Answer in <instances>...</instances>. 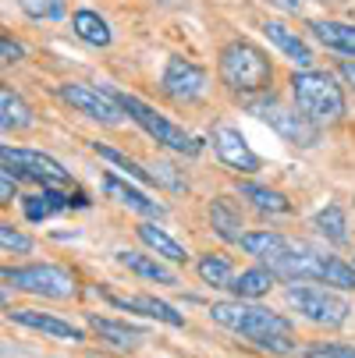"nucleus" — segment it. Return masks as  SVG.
<instances>
[{
	"mask_svg": "<svg viewBox=\"0 0 355 358\" xmlns=\"http://www.w3.org/2000/svg\"><path fill=\"white\" fill-rule=\"evenodd\" d=\"M214 323L249 337L256 348L270 351V355H291L295 351V337H291V320H284L281 313L267 309V305H252V301H214L210 305Z\"/></svg>",
	"mask_w": 355,
	"mask_h": 358,
	"instance_id": "obj_1",
	"label": "nucleus"
},
{
	"mask_svg": "<svg viewBox=\"0 0 355 358\" xmlns=\"http://www.w3.org/2000/svg\"><path fill=\"white\" fill-rule=\"evenodd\" d=\"M274 277L288 280V284H330V287H344L351 291L355 287V266L341 263L337 255H323V252H313L306 245H295L277 255L270 263Z\"/></svg>",
	"mask_w": 355,
	"mask_h": 358,
	"instance_id": "obj_2",
	"label": "nucleus"
},
{
	"mask_svg": "<svg viewBox=\"0 0 355 358\" xmlns=\"http://www.w3.org/2000/svg\"><path fill=\"white\" fill-rule=\"evenodd\" d=\"M217 71H221V82L238 96H263L274 85L270 57L249 39H231L228 46H221Z\"/></svg>",
	"mask_w": 355,
	"mask_h": 358,
	"instance_id": "obj_3",
	"label": "nucleus"
},
{
	"mask_svg": "<svg viewBox=\"0 0 355 358\" xmlns=\"http://www.w3.org/2000/svg\"><path fill=\"white\" fill-rule=\"evenodd\" d=\"M288 85H291L295 110H302L316 128L337 124L344 117V92H341V85L334 82L330 71L302 68V71H291Z\"/></svg>",
	"mask_w": 355,
	"mask_h": 358,
	"instance_id": "obj_4",
	"label": "nucleus"
},
{
	"mask_svg": "<svg viewBox=\"0 0 355 358\" xmlns=\"http://www.w3.org/2000/svg\"><path fill=\"white\" fill-rule=\"evenodd\" d=\"M111 96L118 99V107L149 135V138H157L160 145H167L171 152H181V157H199L202 152V142L195 138V135H188L185 128H178L174 121H167L164 114H157L149 103H142L139 96H132V92H121V89H111Z\"/></svg>",
	"mask_w": 355,
	"mask_h": 358,
	"instance_id": "obj_5",
	"label": "nucleus"
},
{
	"mask_svg": "<svg viewBox=\"0 0 355 358\" xmlns=\"http://www.w3.org/2000/svg\"><path fill=\"white\" fill-rule=\"evenodd\" d=\"M284 301L291 305L302 320H309L316 327H327V330L344 327L348 316H351L348 298H341L337 291L320 287V284H288L284 287Z\"/></svg>",
	"mask_w": 355,
	"mask_h": 358,
	"instance_id": "obj_6",
	"label": "nucleus"
},
{
	"mask_svg": "<svg viewBox=\"0 0 355 358\" xmlns=\"http://www.w3.org/2000/svg\"><path fill=\"white\" fill-rule=\"evenodd\" d=\"M249 114L260 117L263 124H270V131H277L288 145H298V149H313L320 142V128L302 114V110H291V107H281L277 99L263 96V99H249Z\"/></svg>",
	"mask_w": 355,
	"mask_h": 358,
	"instance_id": "obj_7",
	"label": "nucleus"
},
{
	"mask_svg": "<svg viewBox=\"0 0 355 358\" xmlns=\"http://www.w3.org/2000/svg\"><path fill=\"white\" fill-rule=\"evenodd\" d=\"M4 280L29 291V294H43V298H75V277L71 270L57 266V263H32V266H8Z\"/></svg>",
	"mask_w": 355,
	"mask_h": 358,
	"instance_id": "obj_8",
	"label": "nucleus"
},
{
	"mask_svg": "<svg viewBox=\"0 0 355 358\" xmlns=\"http://www.w3.org/2000/svg\"><path fill=\"white\" fill-rule=\"evenodd\" d=\"M0 160H4V171H11L15 178H32L43 188H57V185L71 181V174L54 157H46V152H39V149H11V145H4L0 149Z\"/></svg>",
	"mask_w": 355,
	"mask_h": 358,
	"instance_id": "obj_9",
	"label": "nucleus"
},
{
	"mask_svg": "<svg viewBox=\"0 0 355 358\" xmlns=\"http://www.w3.org/2000/svg\"><path fill=\"white\" fill-rule=\"evenodd\" d=\"M57 96L64 103L99 124H121L125 110L118 107V99L111 96V89H96V85H85V82H64L57 85Z\"/></svg>",
	"mask_w": 355,
	"mask_h": 358,
	"instance_id": "obj_10",
	"label": "nucleus"
},
{
	"mask_svg": "<svg viewBox=\"0 0 355 358\" xmlns=\"http://www.w3.org/2000/svg\"><path fill=\"white\" fill-rule=\"evenodd\" d=\"M160 89L171 99H178V103H195V99H202L210 92V75L185 57H167L164 75H160Z\"/></svg>",
	"mask_w": 355,
	"mask_h": 358,
	"instance_id": "obj_11",
	"label": "nucleus"
},
{
	"mask_svg": "<svg viewBox=\"0 0 355 358\" xmlns=\"http://www.w3.org/2000/svg\"><path fill=\"white\" fill-rule=\"evenodd\" d=\"M210 142H214V152H217V160L238 174H256L260 171V157L252 152V145L245 142V135L231 124H214L210 131Z\"/></svg>",
	"mask_w": 355,
	"mask_h": 358,
	"instance_id": "obj_12",
	"label": "nucleus"
},
{
	"mask_svg": "<svg viewBox=\"0 0 355 358\" xmlns=\"http://www.w3.org/2000/svg\"><path fill=\"white\" fill-rule=\"evenodd\" d=\"M68 206H89V202H85V195H78V192H75V195H64V192H57V188H43V192L22 195V213H25V220H32V224L54 217V213H61V210H68Z\"/></svg>",
	"mask_w": 355,
	"mask_h": 358,
	"instance_id": "obj_13",
	"label": "nucleus"
},
{
	"mask_svg": "<svg viewBox=\"0 0 355 358\" xmlns=\"http://www.w3.org/2000/svg\"><path fill=\"white\" fill-rule=\"evenodd\" d=\"M263 36L281 50L288 61H295L298 68H309V64H313V46L302 39L291 25H284L281 18H267V22H263Z\"/></svg>",
	"mask_w": 355,
	"mask_h": 358,
	"instance_id": "obj_14",
	"label": "nucleus"
},
{
	"mask_svg": "<svg viewBox=\"0 0 355 358\" xmlns=\"http://www.w3.org/2000/svg\"><path fill=\"white\" fill-rule=\"evenodd\" d=\"M8 316H11V323H18V327H29V330H39V334H50V337H61V341H71V344L85 341V330H82V327L64 323V320L50 316V313H36V309H11Z\"/></svg>",
	"mask_w": 355,
	"mask_h": 358,
	"instance_id": "obj_15",
	"label": "nucleus"
},
{
	"mask_svg": "<svg viewBox=\"0 0 355 358\" xmlns=\"http://www.w3.org/2000/svg\"><path fill=\"white\" fill-rule=\"evenodd\" d=\"M306 29L316 43H323L327 50H334V54L355 57V25L330 22V18H313V22H306Z\"/></svg>",
	"mask_w": 355,
	"mask_h": 358,
	"instance_id": "obj_16",
	"label": "nucleus"
},
{
	"mask_svg": "<svg viewBox=\"0 0 355 358\" xmlns=\"http://www.w3.org/2000/svg\"><path fill=\"white\" fill-rule=\"evenodd\" d=\"M107 301H111V305H118V309L142 313V316H149V320H160V323H167V327H185V316H181V313H174L167 301H160V298H153V294L121 298V294H111V291H107Z\"/></svg>",
	"mask_w": 355,
	"mask_h": 358,
	"instance_id": "obj_17",
	"label": "nucleus"
},
{
	"mask_svg": "<svg viewBox=\"0 0 355 358\" xmlns=\"http://www.w3.org/2000/svg\"><path fill=\"white\" fill-rule=\"evenodd\" d=\"M89 330L99 334V341L111 344V348H139L146 341V330L142 327H132V323H118V320H107V316H89Z\"/></svg>",
	"mask_w": 355,
	"mask_h": 358,
	"instance_id": "obj_18",
	"label": "nucleus"
},
{
	"mask_svg": "<svg viewBox=\"0 0 355 358\" xmlns=\"http://www.w3.org/2000/svg\"><path fill=\"white\" fill-rule=\"evenodd\" d=\"M104 192H107L111 199H118L121 206L135 210V213H146V217H164V206H160L157 199L142 195V192H139V188H132L128 181H118L114 174H107V178H104Z\"/></svg>",
	"mask_w": 355,
	"mask_h": 358,
	"instance_id": "obj_19",
	"label": "nucleus"
},
{
	"mask_svg": "<svg viewBox=\"0 0 355 358\" xmlns=\"http://www.w3.org/2000/svg\"><path fill=\"white\" fill-rule=\"evenodd\" d=\"M135 234H139V241L146 245V248H153L160 259H167V263H188V252H185V245L181 241H174L164 227H157V224H139L135 227Z\"/></svg>",
	"mask_w": 355,
	"mask_h": 358,
	"instance_id": "obj_20",
	"label": "nucleus"
},
{
	"mask_svg": "<svg viewBox=\"0 0 355 358\" xmlns=\"http://www.w3.org/2000/svg\"><path fill=\"white\" fill-rule=\"evenodd\" d=\"M71 32H75L82 43H89V46H111V43H114L111 22H107L104 15L89 11V8H82V11L71 15Z\"/></svg>",
	"mask_w": 355,
	"mask_h": 358,
	"instance_id": "obj_21",
	"label": "nucleus"
},
{
	"mask_svg": "<svg viewBox=\"0 0 355 358\" xmlns=\"http://www.w3.org/2000/svg\"><path fill=\"white\" fill-rule=\"evenodd\" d=\"M274 280H277V277H274L270 266H249V270L235 273V280H231L228 291H235V298H242V301H252V298L270 294Z\"/></svg>",
	"mask_w": 355,
	"mask_h": 358,
	"instance_id": "obj_22",
	"label": "nucleus"
},
{
	"mask_svg": "<svg viewBox=\"0 0 355 358\" xmlns=\"http://www.w3.org/2000/svg\"><path fill=\"white\" fill-rule=\"evenodd\" d=\"M242 248L252 255V259H260V263H274L277 255H284L288 248H291V241L284 238V234H274V231H249L245 238H242Z\"/></svg>",
	"mask_w": 355,
	"mask_h": 358,
	"instance_id": "obj_23",
	"label": "nucleus"
},
{
	"mask_svg": "<svg viewBox=\"0 0 355 358\" xmlns=\"http://www.w3.org/2000/svg\"><path fill=\"white\" fill-rule=\"evenodd\" d=\"M118 263L128 266V270H132L135 277H142V280H153V284H164V287H174V284H178V277H174L164 263L149 259V255H139V252H118Z\"/></svg>",
	"mask_w": 355,
	"mask_h": 358,
	"instance_id": "obj_24",
	"label": "nucleus"
},
{
	"mask_svg": "<svg viewBox=\"0 0 355 358\" xmlns=\"http://www.w3.org/2000/svg\"><path fill=\"white\" fill-rule=\"evenodd\" d=\"M0 124H4V131H22V128H32L36 117L29 110V103L15 92V89H0Z\"/></svg>",
	"mask_w": 355,
	"mask_h": 358,
	"instance_id": "obj_25",
	"label": "nucleus"
},
{
	"mask_svg": "<svg viewBox=\"0 0 355 358\" xmlns=\"http://www.w3.org/2000/svg\"><path fill=\"white\" fill-rule=\"evenodd\" d=\"M238 195L249 202V206H256L260 213H288L291 210V202L281 192H274L267 185H256V181H238Z\"/></svg>",
	"mask_w": 355,
	"mask_h": 358,
	"instance_id": "obj_26",
	"label": "nucleus"
},
{
	"mask_svg": "<svg viewBox=\"0 0 355 358\" xmlns=\"http://www.w3.org/2000/svg\"><path fill=\"white\" fill-rule=\"evenodd\" d=\"M210 224H214L217 238L242 245V238H245V234H242V217H238V210L231 206V199H214V202H210Z\"/></svg>",
	"mask_w": 355,
	"mask_h": 358,
	"instance_id": "obj_27",
	"label": "nucleus"
},
{
	"mask_svg": "<svg viewBox=\"0 0 355 358\" xmlns=\"http://www.w3.org/2000/svg\"><path fill=\"white\" fill-rule=\"evenodd\" d=\"M195 270H199L202 284H210V287H231V280H235V266H231L228 255H221V252L202 255V259L195 263Z\"/></svg>",
	"mask_w": 355,
	"mask_h": 358,
	"instance_id": "obj_28",
	"label": "nucleus"
},
{
	"mask_svg": "<svg viewBox=\"0 0 355 358\" xmlns=\"http://www.w3.org/2000/svg\"><path fill=\"white\" fill-rule=\"evenodd\" d=\"M313 227H316L327 241H334V245H344V241H348V217H344L341 206L320 210V213L313 217Z\"/></svg>",
	"mask_w": 355,
	"mask_h": 358,
	"instance_id": "obj_29",
	"label": "nucleus"
},
{
	"mask_svg": "<svg viewBox=\"0 0 355 358\" xmlns=\"http://www.w3.org/2000/svg\"><path fill=\"white\" fill-rule=\"evenodd\" d=\"M92 152H96V157H104L107 164H114L125 178H132V181H142V185H153V174H146L135 160H128L125 157V152H118L114 145H107V142H92Z\"/></svg>",
	"mask_w": 355,
	"mask_h": 358,
	"instance_id": "obj_30",
	"label": "nucleus"
},
{
	"mask_svg": "<svg viewBox=\"0 0 355 358\" xmlns=\"http://www.w3.org/2000/svg\"><path fill=\"white\" fill-rule=\"evenodd\" d=\"M22 15H29L32 22H61L68 15L64 0H18Z\"/></svg>",
	"mask_w": 355,
	"mask_h": 358,
	"instance_id": "obj_31",
	"label": "nucleus"
},
{
	"mask_svg": "<svg viewBox=\"0 0 355 358\" xmlns=\"http://www.w3.org/2000/svg\"><path fill=\"white\" fill-rule=\"evenodd\" d=\"M149 171H153V185H164V188H171V192H185V188H188V181L178 174L174 164H153Z\"/></svg>",
	"mask_w": 355,
	"mask_h": 358,
	"instance_id": "obj_32",
	"label": "nucleus"
},
{
	"mask_svg": "<svg viewBox=\"0 0 355 358\" xmlns=\"http://www.w3.org/2000/svg\"><path fill=\"white\" fill-rule=\"evenodd\" d=\"M0 245H4V252H32V238L15 231V224H0Z\"/></svg>",
	"mask_w": 355,
	"mask_h": 358,
	"instance_id": "obj_33",
	"label": "nucleus"
},
{
	"mask_svg": "<svg viewBox=\"0 0 355 358\" xmlns=\"http://www.w3.org/2000/svg\"><path fill=\"white\" fill-rule=\"evenodd\" d=\"M302 358H355V348L351 344H313L302 351Z\"/></svg>",
	"mask_w": 355,
	"mask_h": 358,
	"instance_id": "obj_34",
	"label": "nucleus"
},
{
	"mask_svg": "<svg viewBox=\"0 0 355 358\" xmlns=\"http://www.w3.org/2000/svg\"><path fill=\"white\" fill-rule=\"evenodd\" d=\"M0 50H4V64H15V61H22V57H25V50H22L11 36L0 39Z\"/></svg>",
	"mask_w": 355,
	"mask_h": 358,
	"instance_id": "obj_35",
	"label": "nucleus"
},
{
	"mask_svg": "<svg viewBox=\"0 0 355 358\" xmlns=\"http://www.w3.org/2000/svg\"><path fill=\"white\" fill-rule=\"evenodd\" d=\"M0 202H15V174L11 171L0 174Z\"/></svg>",
	"mask_w": 355,
	"mask_h": 358,
	"instance_id": "obj_36",
	"label": "nucleus"
},
{
	"mask_svg": "<svg viewBox=\"0 0 355 358\" xmlns=\"http://www.w3.org/2000/svg\"><path fill=\"white\" fill-rule=\"evenodd\" d=\"M337 71H341V78H344L348 85H355V61H341Z\"/></svg>",
	"mask_w": 355,
	"mask_h": 358,
	"instance_id": "obj_37",
	"label": "nucleus"
},
{
	"mask_svg": "<svg viewBox=\"0 0 355 358\" xmlns=\"http://www.w3.org/2000/svg\"><path fill=\"white\" fill-rule=\"evenodd\" d=\"M270 4H277V8H288V11H298V8H302V0H270Z\"/></svg>",
	"mask_w": 355,
	"mask_h": 358,
	"instance_id": "obj_38",
	"label": "nucleus"
},
{
	"mask_svg": "<svg viewBox=\"0 0 355 358\" xmlns=\"http://www.w3.org/2000/svg\"><path fill=\"white\" fill-rule=\"evenodd\" d=\"M164 4H171V0H164Z\"/></svg>",
	"mask_w": 355,
	"mask_h": 358,
	"instance_id": "obj_39",
	"label": "nucleus"
}]
</instances>
